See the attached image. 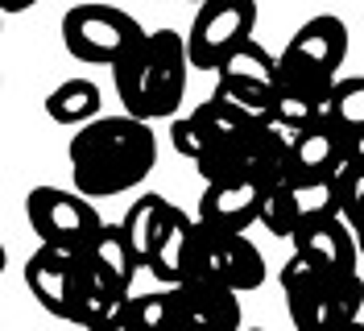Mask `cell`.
Segmentation results:
<instances>
[{
  "instance_id": "3957f363",
  "label": "cell",
  "mask_w": 364,
  "mask_h": 331,
  "mask_svg": "<svg viewBox=\"0 0 364 331\" xmlns=\"http://www.w3.org/2000/svg\"><path fill=\"white\" fill-rule=\"evenodd\" d=\"M141 38L145 29L136 25V17L116 4H75L63 13V46L79 63L116 66Z\"/></svg>"
},
{
  "instance_id": "9a60e30c",
  "label": "cell",
  "mask_w": 364,
  "mask_h": 331,
  "mask_svg": "<svg viewBox=\"0 0 364 331\" xmlns=\"http://www.w3.org/2000/svg\"><path fill=\"white\" fill-rule=\"evenodd\" d=\"M343 166V129L336 120H318L294 132L290 141V166L286 182H318V178H336Z\"/></svg>"
},
{
  "instance_id": "ffe728a7",
  "label": "cell",
  "mask_w": 364,
  "mask_h": 331,
  "mask_svg": "<svg viewBox=\"0 0 364 331\" xmlns=\"http://www.w3.org/2000/svg\"><path fill=\"white\" fill-rule=\"evenodd\" d=\"M166 207H170V199L149 191V195H136L129 203V211H124V220H120V228H124V236H129L141 265L149 261V253H154V241H158L161 220H166Z\"/></svg>"
},
{
  "instance_id": "6da1fadb",
  "label": "cell",
  "mask_w": 364,
  "mask_h": 331,
  "mask_svg": "<svg viewBox=\"0 0 364 331\" xmlns=\"http://www.w3.org/2000/svg\"><path fill=\"white\" fill-rule=\"evenodd\" d=\"M67 162L75 191H83L87 199H112L136 191V182L149 178V170L158 166V137L149 120L133 112L95 116L70 137Z\"/></svg>"
},
{
  "instance_id": "7402d4cb",
  "label": "cell",
  "mask_w": 364,
  "mask_h": 331,
  "mask_svg": "<svg viewBox=\"0 0 364 331\" xmlns=\"http://www.w3.org/2000/svg\"><path fill=\"white\" fill-rule=\"evenodd\" d=\"M261 224L269 228L273 236H294L298 232V199H294V186L290 182H273L265 186V199H261Z\"/></svg>"
},
{
  "instance_id": "44dd1931",
  "label": "cell",
  "mask_w": 364,
  "mask_h": 331,
  "mask_svg": "<svg viewBox=\"0 0 364 331\" xmlns=\"http://www.w3.org/2000/svg\"><path fill=\"white\" fill-rule=\"evenodd\" d=\"M87 257L100 269H108L120 286H129L133 290V273H136V253H133V244H129V236H124V228L120 224H104L100 228V236L91 241V248H87Z\"/></svg>"
},
{
  "instance_id": "484cf974",
  "label": "cell",
  "mask_w": 364,
  "mask_h": 331,
  "mask_svg": "<svg viewBox=\"0 0 364 331\" xmlns=\"http://www.w3.org/2000/svg\"><path fill=\"white\" fill-rule=\"evenodd\" d=\"M170 145H174V154L199 162V157L211 149V137L195 125V116H174V120H170Z\"/></svg>"
},
{
  "instance_id": "ba28073f",
  "label": "cell",
  "mask_w": 364,
  "mask_h": 331,
  "mask_svg": "<svg viewBox=\"0 0 364 331\" xmlns=\"http://www.w3.org/2000/svg\"><path fill=\"white\" fill-rule=\"evenodd\" d=\"M79 278H83V248H67V244L42 241L33 248V257L25 261V286H29V294L54 319H70L75 323Z\"/></svg>"
},
{
  "instance_id": "8992f818",
  "label": "cell",
  "mask_w": 364,
  "mask_h": 331,
  "mask_svg": "<svg viewBox=\"0 0 364 331\" xmlns=\"http://www.w3.org/2000/svg\"><path fill=\"white\" fill-rule=\"evenodd\" d=\"M191 278L224 282V286L249 294V290H257L265 282V257H261V248H257L245 232H215V228H203V224H199ZM191 278H186V282H191Z\"/></svg>"
},
{
  "instance_id": "f546056e",
  "label": "cell",
  "mask_w": 364,
  "mask_h": 331,
  "mask_svg": "<svg viewBox=\"0 0 364 331\" xmlns=\"http://www.w3.org/2000/svg\"><path fill=\"white\" fill-rule=\"evenodd\" d=\"M195 4H203V0H195Z\"/></svg>"
},
{
  "instance_id": "603a6c76",
  "label": "cell",
  "mask_w": 364,
  "mask_h": 331,
  "mask_svg": "<svg viewBox=\"0 0 364 331\" xmlns=\"http://www.w3.org/2000/svg\"><path fill=\"white\" fill-rule=\"evenodd\" d=\"M133 327H145V331L182 327L178 323V286L154 290V294H136L133 298Z\"/></svg>"
},
{
  "instance_id": "9c48e42d",
  "label": "cell",
  "mask_w": 364,
  "mask_h": 331,
  "mask_svg": "<svg viewBox=\"0 0 364 331\" xmlns=\"http://www.w3.org/2000/svg\"><path fill=\"white\" fill-rule=\"evenodd\" d=\"M215 95H224L232 104H240L252 116H265L273 104V88H277V58L265 46L240 42L236 50H228L224 63L215 66Z\"/></svg>"
},
{
  "instance_id": "4316f807",
  "label": "cell",
  "mask_w": 364,
  "mask_h": 331,
  "mask_svg": "<svg viewBox=\"0 0 364 331\" xmlns=\"http://www.w3.org/2000/svg\"><path fill=\"white\" fill-rule=\"evenodd\" d=\"M364 307V282L360 273H343L336 282V310H340V323H352Z\"/></svg>"
},
{
  "instance_id": "2e32d148",
  "label": "cell",
  "mask_w": 364,
  "mask_h": 331,
  "mask_svg": "<svg viewBox=\"0 0 364 331\" xmlns=\"http://www.w3.org/2000/svg\"><path fill=\"white\" fill-rule=\"evenodd\" d=\"M240 290L224 286V282H207V278H191L178 286V323L182 327H211L228 331L240 323Z\"/></svg>"
},
{
  "instance_id": "7c38bea8",
  "label": "cell",
  "mask_w": 364,
  "mask_h": 331,
  "mask_svg": "<svg viewBox=\"0 0 364 331\" xmlns=\"http://www.w3.org/2000/svg\"><path fill=\"white\" fill-rule=\"evenodd\" d=\"M265 186L257 178H224L207 182L199 199V224L215 232H249V224L261 220Z\"/></svg>"
},
{
  "instance_id": "cb8c5ba5",
  "label": "cell",
  "mask_w": 364,
  "mask_h": 331,
  "mask_svg": "<svg viewBox=\"0 0 364 331\" xmlns=\"http://www.w3.org/2000/svg\"><path fill=\"white\" fill-rule=\"evenodd\" d=\"M298 199V220H318V216H336L340 211V186L336 178H318V182H290ZM343 216V211H340Z\"/></svg>"
},
{
  "instance_id": "30bf717a",
  "label": "cell",
  "mask_w": 364,
  "mask_h": 331,
  "mask_svg": "<svg viewBox=\"0 0 364 331\" xmlns=\"http://www.w3.org/2000/svg\"><path fill=\"white\" fill-rule=\"evenodd\" d=\"M343 273H327L323 265H315L306 253H298L282 265V294H286V307L290 319L298 327H331L340 323V310H336V282Z\"/></svg>"
},
{
  "instance_id": "f1b7e54d",
  "label": "cell",
  "mask_w": 364,
  "mask_h": 331,
  "mask_svg": "<svg viewBox=\"0 0 364 331\" xmlns=\"http://www.w3.org/2000/svg\"><path fill=\"white\" fill-rule=\"evenodd\" d=\"M352 232H356V244H360V257H364V220L352 224Z\"/></svg>"
},
{
  "instance_id": "7a4b0ae2",
  "label": "cell",
  "mask_w": 364,
  "mask_h": 331,
  "mask_svg": "<svg viewBox=\"0 0 364 331\" xmlns=\"http://www.w3.org/2000/svg\"><path fill=\"white\" fill-rule=\"evenodd\" d=\"M186 38L174 29H154L112 66V83L124 112L141 120H170L186 95Z\"/></svg>"
},
{
  "instance_id": "277c9868",
  "label": "cell",
  "mask_w": 364,
  "mask_h": 331,
  "mask_svg": "<svg viewBox=\"0 0 364 331\" xmlns=\"http://www.w3.org/2000/svg\"><path fill=\"white\" fill-rule=\"evenodd\" d=\"M343 58H348V25L336 13H318L290 33L286 50L277 54V75L306 83H336Z\"/></svg>"
},
{
  "instance_id": "e0dca14e",
  "label": "cell",
  "mask_w": 364,
  "mask_h": 331,
  "mask_svg": "<svg viewBox=\"0 0 364 331\" xmlns=\"http://www.w3.org/2000/svg\"><path fill=\"white\" fill-rule=\"evenodd\" d=\"M331 88L336 83H306V79H282L277 75L273 104L265 116L290 132L306 129V125H318V120H336L331 116Z\"/></svg>"
},
{
  "instance_id": "5bb4252c",
  "label": "cell",
  "mask_w": 364,
  "mask_h": 331,
  "mask_svg": "<svg viewBox=\"0 0 364 331\" xmlns=\"http://www.w3.org/2000/svg\"><path fill=\"white\" fill-rule=\"evenodd\" d=\"M298 253H306L315 265H323L327 273H356V261H360V244H356V232L352 224L343 220L340 211L336 216H318V220L298 224V232L290 236Z\"/></svg>"
},
{
  "instance_id": "52a82bcc",
  "label": "cell",
  "mask_w": 364,
  "mask_h": 331,
  "mask_svg": "<svg viewBox=\"0 0 364 331\" xmlns=\"http://www.w3.org/2000/svg\"><path fill=\"white\" fill-rule=\"evenodd\" d=\"M252 25H257V0H203L186 33L191 66L215 70L228 50L252 38Z\"/></svg>"
},
{
  "instance_id": "4fadbf2b",
  "label": "cell",
  "mask_w": 364,
  "mask_h": 331,
  "mask_svg": "<svg viewBox=\"0 0 364 331\" xmlns=\"http://www.w3.org/2000/svg\"><path fill=\"white\" fill-rule=\"evenodd\" d=\"M195 241H199V216H186L182 207H166L161 232L154 241V253L145 269L158 278L161 286H182L191 278V261H195Z\"/></svg>"
},
{
  "instance_id": "d4e9b609",
  "label": "cell",
  "mask_w": 364,
  "mask_h": 331,
  "mask_svg": "<svg viewBox=\"0 0 364 331\" xmlns=\"http://www.w3.org/2000/svg\"><path fill=\"white\" fill-rule=\"evenodd\" d=\"M331 116L340 129H364V75L336 79L331 88Z\"/></svg>"
},
{
  "instance_id": "83f0119b",
  "label": "cell",
  "mask_w": 364,
  "mask_h": 331,
  "mask_svg": "<svg viewBox=\"0 0 364 331\" xmlns=\"http://www.w3.org/2000/svg\"><path fill=\"white\" fill-rule=\"evenodd\" d=\"M4 4V13H25L29 4H38V0H0Z\"/></svg>"
},
{
  "instance_id": "ac0fdd59",
  "label": "cell",
  "mask_w": 364,
  "mask_h": 331,
  "mask_svg": "<svg viewBox=\"0 0 364 331\" xmlns=\"http://www.w3.org/2000/svg\"><path fill=\"white\" fill-rule=\"evenodd\" d=\"M191 116H195V125L211 137V145H240V141L257 129V120H261V116L245 112L240 104H232V100H224V95L203 100Z\"/></svg>"
},
{
  "instance_id": "d6986e66",
  "label": "cell",
  "mask_w": 364,
  "mask_h": 331,
  "mask_svg": "<svg viewBox=\"0 0 364 331\" xmlns=\"http://www.w3.org/2000/svg\"><path fill=\"white\" fill-rule=\"evenodd\" d=\"M100 108H104V95L91 79H67V83H58L46 95V116L58 120V125H70V129L95 120Z\"/></svg>"
},
{
  "instance_id": "5b68a950",
  "label": "cell",
  "mask_w": 364,
  "mask_h": 331,
  "mask_svg": "<svg viewBox=\"0 0 364 331\" xmlns=\"http://www.w3.org/2000/svg\"><path fill=\"white\" fill-rule=\"evenodd\" d=\"M25 216H29V228L38 232V241L83 248V253L104 228L91 199L83 191H63V186H33L25 199Z\"/></svg>"
},
{
  "instance_id": "8fae6325",
  "label": "cell",
  "mask_w": 364,
  "mask_h": 331,
  "mask_svg": "<svg viewBox=\"0 0 364 331\" xmlns=\"http://www.w3.org/2000/svg\"><path fill=\"white\" fill-rule=\"evenodd\" d=\"M75 323L83 327H133V290L120 286L108 269L83 253V278H79V307Z\"/></svg>"
}]
</instances>
